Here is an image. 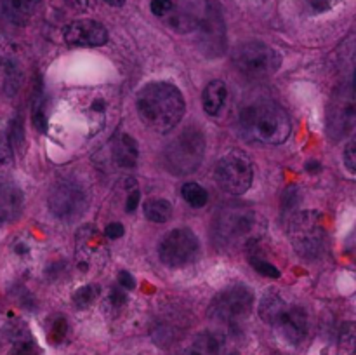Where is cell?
Instances as JSON below:
<instances>
[{
    "instance_id": "1",
    "label": "cell",
    "mask_w": 356,
    "mask_h": 355,
    "mask_svg": "<svg viewBox=\"0 0 356 355\" xmlns=\"http://www.w3.org/2000/svg\"><path fill=\"white\" fill-rule=\"evenodd\" d=\"M136 106L143 124L159 134L172 131L186 110L183 93L170 82L146 84L138 93Z\"/></svg>"
},
{
    "instance_id": "2",
    "label": "cell",
    "mask_w": 356,
    "mask_h": 355,
    "mask_svg": "<svg viewBox=\"0 0 356 355\" xmlns=\"http://www.w3.org/2000/svg\"><path fill=\"white\" fill-rule=\"evenodd\" d=\"M243 134L264 145H282L291 136L287 111L271 100H259L242 108L238 118Z\"/></svg>"
},
{
    "instance_id": "3",
    "label": "cell",
    "mask_w": 356,
    "mask_h": 355,
    "mask_svg": "<svg viewBox=\"0 0 356 355\" xmlns=\"http://www.w3.org/2000/svg\"><path fill=\"white\" fill-rule=\"evenodd\" d=\"M259 216L247 204H226L218 211L212 235L219 249L232 251L256 240Z\"/></svg>"
},
{
    "instance_id": "4",
    "label": "cell",
    "mask_w": 356,
    "mask_h": 355,
    "mask_svg": "<svg viewBox=\"0 0 356 355\" xmlns=\"http://www.w3.org/2000/svg\"><path fill=\"white\" fill-rule=\"evenodd\" d=\"M259 317L291 345H299L308 334L306 310L299 305H291L275 291L266 292L261 299Z\"/></svg>"
},
{
    "instance_id": "5",
    "label": "cell",
    "mask_w": 356,
    "mask_h": 355,
    "mask_svg": "<svg viewBox=\"0 0 356 355\" xmlns=\"http://www.w3.org/2000/svg\"><path fill=\"white\" fill-rule=\"evenodd\" d=\"M205 155V134L197 125L181 131L163 152L165 167L176 176H188L200 167Z\"/></svg>"
},
{
    "instance_id": "6",
    "label": "cell",
    "mask_w": 356,
    "mask_h": 355,
    "mask_svg": "<svg viewBox=\"0 0 356 355\" xmlns=\"http://www.w3.org/2000/svg\"><path fill=\"white\" fill-rule=\"evenodd\" d=\"M289 235L296 253L305 260L322 256L327 242L325 219L318 211L294 212L289 219Z\"/></svg>"
},
{
    "instance_id": "7",
    "label": "cell",
    "mask_w": 356,
    "mask_h": 355,
    "mask_svg": "<svg viewBox=\"0 0 356 355\" xmlns=\"http://www.w3.org/2000/svg\"><path fill=\"white\" fill-rule=\"evenodd\" d=\"M235 68L247 79H268L278 72L282 65V56L277 49L264 42H245L240 44L233 52Z\"/></svg>"
},
{
    "instance_id": "8",
    "label": "cell",
    "mask_w": 356,
    "mask_h": 355,
    "mask_svg": "<svg viewBox=\"0 0 356 355\" xmlns=\"http://www.w3.org/2000/svg\"><path fill=\"white\" fill-rule=\"evenodd\" d=\"M118 111V96L111 87H94L79 94V115L83 118L89 134L103 131L108 120Z\"/></svg>"
},
{
    "instance_id": "9",
    "label": "cell",
    "mask_w": 356,
    "mask_h": 355,
    "mask_svg": "<svg viewBox=\"0 0 356 355\" xmlns=\"http://www.w3.org/2000/svg\"><path fill=\"white\" fill-rule=\"evenodd\" d=\"M110 260L106 239L92 225L80 226L75 235V261L82 274H97Z\"/></svg>"
},
{
    "instance_id": "10",
    "label": "cell",
    "mask_w": 356,
    "mask_h": 355,
    "mask_svg": "<svg viewBox=\"0 0 356 355\" xmlns=\"http://www.w3.org/2000/svg\"><path fill=\"white\" fill-rule=\"evenodd\" d=\"M356 103L353 79H348L334 90L327 110V131L334 139L346 138L355 129Z\"/></svg>"
},
{
    "instance_id": "11",
    "label": "cell",
    "mask_w": 356,
    "mask_h": 355,
    "mask_svg": "<svg viewBox=\"0 0 356 355\" xmlns=\"http://www.w3.org/2000/svg\"><path fill=\"white\" fill-rule=\"evenodd\" d=\"M252 160L247 153L240 152V150L228 152L216 166V181L226 194H245L252 184Z\"/></svg>"
},
{
    "instance_id": "12",
    "label": "cell",
    "mask_w": 356,
    "mask_h": 355,
    "mask_svg": "<svg viewBox=\"0 0 356 355\" xmlns=\"http://www.w3.org/2000/svg\"><path fill=\"white\" fill-rule=\"evenodd\" d=\"M254 305V294L247 285L236 284L222 289L212 298L209 315L225 324H236L249 317Z\"/></svg>"
},
{
    "instance_id": "13",
    "label": "cell",
    "mask_w": 356,
    "mask_h": 355,
    "mask_svg": "<svg viewBox=\"0 0 356 355\" xmlns=\"http://www.w3.org/2000/svg\"><path fill=\"white\" fill-rule=\"evenodd\" d=\"M200 256V242L188 228L170 230L159 246V258L165 267L183 268L195 263Z\"/></svg>"
},
{
    "instance_id": "14",
    "label": "cell",
    "mask_w": 356,
    "mask_h": 355,
    "mask_svg": "<svg viewBox=\"0 0 356 355\" xmlns=\"http://www.w3.org/2000/svg\"><path fill=\"white\" fill-rule=\"evenodd\" d=\"M49 209L61 221H73L86 212L89 195L86 188L73 180H63L51 188Z\"/></svg>"
},
{
    "instance_id": "15",
    "label": "cell",
    "mask_w": 356,
    "mask_h": 355,
    "mask_svg": "<svg viewBox=\"0 0 356 355\" xmlns=\"http://www.w3.org/2000/svg\"><path fill=\"white\" fill-rule=\"evenodd\" d=\"M198 44L202 52L209 58H218L226 52V24L221 9L216 2H209L202 21L197 23Z\"/></svg>"
},
{
    "instance_id": "16",
    "label": "cell",
    "mask_w": 356,
    "mask_h": 355,
    "mask_svg": "<svg viewBox=\"0 0 356 355\" xmlns=\"http://www.w3.org/2000/svg\"><path fill=\"white\" fill-rule=\"evenodd\" d=\"M63 37L73 47H101L108 42V30L99 21L76 19L65 28Z\"/></svg>"
},
{
    "instance_id": "17",
    "label": "cell",
    "mask_w": 356,
    "mask_h": 355,
    "mask_svg": "<svg viewBox=\"0 0 356 355\" xmlns=\"http://www.w3.org/2000/svg\"><path fill=\"white\" fill-rule=\"evenodd\" d=\"M24 207L23 190L16 183H0V226L10 225L21 216Z\"/></svg>"
},
{
    "instance_id": "18",
    "label": "cell",
    "mask_w": 356,
    "mask_h": 355,
    "mask_svg": "<svg viewBox=\"0 0 356 355\" xmlns=\"http://www.w3.org/2000/svg\"><path fill=\"white\" fill-rule=\"evenodd\" d=\"M111 157H113V162L118 167H124V169H131L138 164L139 157V148L138 143L134 138H131L129 134L122 132L111 143Z\"/></svg>"
},
{
    "instance_id": "19",
    "label": "cell",
    "mask_w": 356,
    "mask_h": 355,
    "mask_svg": "<svg viewBox=\"0 0 356 355\" xmlns=\"http://www.w3.org/2000/svg\"><path fill=\"white\" fill-rule=\"evenodd\" d=\"M2 2L3 14L13 21L14 24H26L40 7L42 0H0Z\"/></svg>"
},
{
    "instance_id": "20",
    "label": "cell",
    "mask_w": 356,
    "mask_h": 355,
    "mask_svg": "<svg viewBox=\"0 0 356 355\" xmlns=\"http://www.w3.org/2000/svg\"><path fill=\"white\" fill-rule=\"evenodd\" d=\"M228 100V87L222 80H211L202 93V106L211 117L219 115Z\"/></svg>"
},
{
    "instance_id": "21",
    "label": "cell",
    "mask_w": 356,
    "mask_h": 355,
    "mask_svg": "<svg viewBox=\"0 0 356 355\" xmlns=\"http://www.w3.org/2000/svg\"><path fill=\"white\" fill-rule=\"evenodd\" d=\"M222 338L214 333H205L197 338L193 345L181 355H221Z\"/></svg>"
},
{
    "instance_id": "22",
    "label": "cell",
    "mask_w": 356,
    "mask_h": 355,
    "mask_svg": "<svg viewBox=\"0 0 356 355\" xmlns=\"http://www.w3.org/2000/svg\"><path fill=\"white\" fill-rule=\"evenodd\" d=\"M31 118H33V125L37 131L47 132L49 118L47 111H45V96L44 87H42V80H38V82L35 84L33 103H31Z\"/></svg>"
},
{
    "instance_id": "23",
    "label": "cell",
    "mask_w": 356,
    "mask_h": 355,
    "mask_svg": "<svg viewBox=\"0 0 356 355\" xmlns=\"http://www.w3.org/2000/svg\"><path fill=\"white\" fill-rule=\"evenodd\" d=\"M145 216L152 223H167L172 218V205L165 198H149L145 204Z\"/></svg>"
},
{
    "instance_id": "24",
    "label": "cell",
    "mask_w": 356,
    "mask_h": 355,
    "mask_svg": "<svg viewBox=\"0 0 356 355\" xmlns=\"http://www.w3.org/2000/svg\"><path fill=\"white\" fill-rule=\"evenodd\" d=\"M181 195H183L184 202L190 204L191 207L198 209V207H204L209 200V194L204 187H200L198 183H184L183 188H181Z\"/></svg>"
},
{
    "instance_id": "25",
    "label": "cell",
    "mask_w": 356,
    "mask_h": 355,
    "mask_svg": "<svg viewBox=\"0 0 356 355\" xmlns=\"http://www.w3.org/2000/svg\"><path fill=\"white\" fill-rule=\"evenodd\" d=\"M120 190L124 191V209L125 212H134L139 205L141 191H139L138 181L134 178H125L120 183Z\"/></svg>"
},
{
    "instance_id": "26",
    "label": "cell",
    "mask_w": 356,
    "mask_h": 355,
    "mask_svg": "<svg viewBox=\"0 0 356 355\" xmlns=\"http://www.w3.org/2000/svg\"><path fill=\"white\" fill-rule=\"evenodd\" d=\"M97 296H99V287H97L96 284H87L73 292V303H75L76 308L80 310L89 308V306L96 301Z\"/></svg>"
},
{
    "instance_id": "27",
    "label": "cell",
    "mask_w": 356,
    "mask_h": 355,
    "mask_svg": "<svg viewBox=\"0 0 356 355\" xmlns=\"http://www.w3.org/2000/svg\"><path fill=\"white\" fill-rule=\"evenodd\" d=\"M66 333H68V322L63 315H54L51 320H49L47 327V338L52 343H61L66 338Z\"/></svg>"
},
{
    "instance_id": "28",
    "label": "cell",
    "mask_w": 356,
    "mask_h": 355,
    "mask_svg": "<svg viewBox=\"0 0 356 355\" xmlns=\"http://www.w3.org/2000/svg\"><path fill=\"white\" fill-rule=\"evenodd\" d=\"M10 355H40V350H38L30 334H21L14 341L13 348H10Z\"/></svg>"
},
{
    "instance_id": "29",
    "label": "cell",
    "mask_w": 356,
    "mask_h": 355,
    "mask_svg": "<svg viewBox=\"0 0 356 355\" xmlns=\"http://www.w3.org/2000/svg\"><path fill=\"white\" fill-rule=\"evenodd\" d=\"M343 0H302L305 10L312 16H318V14H325L337 7Z\"/></svg>"
},
{
    "instance_id": "30",
    "label": "cell",
    "mask_w": 356,
    "mask_h": 355,
    "mask_svg": "<svg viewBox=\"0 0 356 355\" xmlns=\"http://www.w3.org/2000/svg\"><path fill=\"white\" fill-rule=\"evenodd\" d=\"M7 136H9L10 143H13V148H21L24 141V125H23V117L19 113L13 118L10 125L7 127Z\"/></svg>"
},
{
    "instance_id": "31",
    "label": "cell",
    "mask_w": 356,
    "mask_h": 355,
    "mask_svg": "<svg viewBox=\"0 0 356 355\" xmlns=\"http://www.w3.org/2000/svg\"><path fill=\"white\" fill-rule=\"evenodd\" d=\"M19 70H17L16 65L9 63L7 65V75H6V93L7 96H13L17 89H19Z\"/></svg>"
},
{
    "instance_id": "32",
    "label": "cell",
    "mask_w": 356,
    "mask_h": 355,
    "mask_svg": "<svg viewBox=\"0 0 356 355\" xmlns=\"http://www.w3.org/2000/svg\"><path fill=\"white\" fill-rule=\"evenodd\" d=\"M299 200H301V197H299V191L296 187H289L287 190L284 191V197H282V212H292L296 211V207H298Z\"/></svg>"
},
{
    "instance_id": "33",
    "label": "cell",
    "mask_w": 356,
    "mask_h": 355,
    "mask_svg": "<svg viewBox=\"0 0 356 355\" xmlns=\"http://www.w3.org/2000/svg\"><path fill=\"white\" fill-rule=\"evenodd\" d=\"M13 143H10L7 131L0 134V166H7V164L13 162Z\"/></svg>"
},
{
    "instance_id": "34",
    "label": "cell",
    "mask_w": 356,
    "mask_h": 355,
    "mask_svg": "<svg viewBox=\"0 0 356 355\" xmlns=\"http://www.w3.org/2000/svg\"><path fill=\"white\" fill-rule=\"evenodd\" d=\"M343 160H344V166L348 167V171H350L351 174H355L356 173V141L355 139H351V141L346 145V148H344Z\"/></svg>"
},
{
    "instance_id": "35",
    "label": "cell",
    "mask_w": 356,
    "mask_h": 355,
    "mask_svg": "<svg viewBox=\"0 0 356 355\" xmlns=\"http://www.w3.org/2000/svg\"><path fill=\"white\" fill-rule=\"evenodd\" d=\"M149 9H152V13L155 14V16L163 17V16H167V14L172 13L174 2L172 0H152V3H149Z\"/></svg>"
},
{
    "instance_id": "36",
    "label": "cell",
    "mask_w": 356,
    "mask_h": 355,
    "mask_svg": "<svg viewBox=\"0 0 356 355\" xmlns=\"http://www.w3.org/2000/svg\"><path fill=\"white\" fill-rule=\"evenodd\" d=\"M125 303H127V294H125V289H122V287L111 289L110 305L113 306V308H120V306H124Z\"/></svg>"
},
{
    "instance_id": "37",
    "label": "cell",
    "mask_w": 356,
    "mask_h": 355,
    "mask_svg": "<svg viewBox=\"0 0 356 355\" xmlns=\"http://www.w3.org/2000/svg\"><path fill=\"white\" fill-rule=\"evenodd\" d=\"M124 232H125V228H124V225H122V223H110V225L106 226V228H104V237H106V239H120L122 235H124Z\"/></svg>"
},
{
    "instance_id": "38",
    "label": "cell",
    "mask_w": 356,
    "mask_h": 355,
    "mask_svg": "<svg viewBox=\"0 0 356 355\" xmlns=\"http://www.w3.org/2000/svg\"><path fill=\"white\" fill-rule=\"evenodd\" d=\"M118 282H120V287L125 289V291H131V289L136 287V281L134 275L129 274L127 270L118 271Z\"/></svg>"
},
{
    "instance_id": "39",
    "label": "cell",
    "mask_w": 356,
    "mask_h": 355,
    "mask_svg": "<svg viewBox=\"0 0 356 355\" xmlns=\"http://www.w3.org/2000/svg\"><path fill=\"white\" fill-rule=\"evenodd\" d=\"M353 338H355V331H353V322H348L343 326V333H341V341L346 347H351L353 345Z\"/></svg>"
},
{
    "instance_id": "40",
    "label": "cell",
    "mask_w": 356,
    "mask_h": 355,
    "mask_svg": "<svg viewBox=\"0 0 356 355\" xmlns=\"http://www.w3.org/2000/svg\"><path fill=\"white\" fill-rule=\"evenodd\" d=\"M70 2H72L75 7H79V9H89V7L94 6L96 0H70Z\"/></svg>"
},
{
    "instance_id": "41",
    "label": "cell",
    "mask_w": 356,
    "mask_h": 355,
    "mask_svg": "<svg viewBox=\"0 0 356 355\" xmlns=\"http://www.w3.org/2000/svg\"><path fill=\"white\" fill-rule=\"evenodd\" d=\"M306 169L309 171V173H315V171H320V164L318 162H308L306 164Z\"/></svg>"
},
{
    "instance_id": "42",
    "label": "cell",
    "mask_w": 356,
    "mask_h": 355,
    "mask_svg": "<svg viewBox=\"0 0 356 355\" xmlns=\"http://www.w3.org/2000/svg\"><path fill=\"white\" fill-rule=\"evenodd\" d=\"M103 2H106L111 7H122L125 3V0H103Z\"/></svg>"
},
{
    "instance_id": "43",
    "label": "cell",
    "mask_w": 356,
    "mask_h": 355,
    "mask_svg": "<svg viewBox=\"0 0 356 355\" xmlns=\"http://www.w3.org/2000/svg\"><path fill=\"white\" fill-rule=\"evenodd\" d=\"M229 355H240V354H238V352H232V354H229Z\"/></svg>"
}]
</instances>
